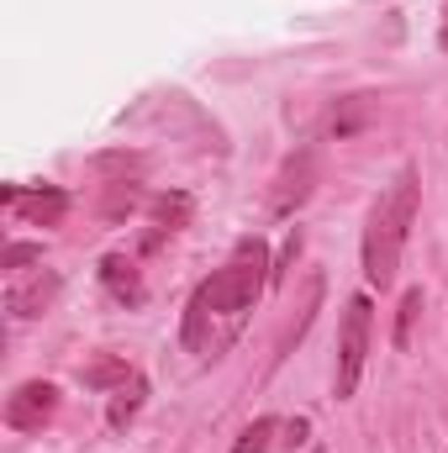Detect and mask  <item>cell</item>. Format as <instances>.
<instances>
[{
	"instance_id": "9a60e30c",
	"label": "cell",
	"mask_w": 448,
	"mask_h": 453,
	"mask_svg": "<svg viewBox=\"0 0 448 453\" xmlns=\"http://www.w3.org/2000/svg\"><path fill=\"white\" fill-rule=\"evenodd\" d=\"M5 269H21V264H42V242H5Z\"/></svg>"
},
{
	"instance_id": "8992f818",
	"label": "cell",
	"mask_w": 448,
	"mask_h": 453,
	"mask_svg": "<svg viewBox=\"0 0 448 453\" xmlns=\"http://www.w3.org/2000/svg\"><path fill=\"white\" fill-rule=\"evenodd\" d=\"M5 206H11V211H21L27 222L53 226L64 211H69V196H64V190H53V185H48V190H32V196H27V190H16V185H5Z\"/></svg>"
},
{
	"instance_id": "5b68a950",
	"label": "cell",
	"mask_w": 448,
	"mask_h": 453,
	"mask_svg": "<svg viewBox=\"0 0 448 453\" xmlns=\"http://www.w3.org/2000/svg\"><path fill=\"white\" fill-rule=\"evenodd\" d=\"M58 411V385L48 380H27L5 395V427L11 433H42V422Z\"/></svg>"
},
{
	"instance_id": "277c9868",
	"label": "cell",
	"mask_w": 448,
	"mask_h": 453,
	"mask_svg": "<svg viewBox=\"0 0 448 453\" xmlns=\"http://www.w3.org/2000/svg\"><path fill=\"white\" fill-rule=\"evenodd\" d=\"M317 174H322V158H317V148H301V153H290L285 158V169L274 174V190H269V211L274 217H290L312 190H317Z\"/></svg>"
},
{
	"instance_id": "4fadbf2b",
	"label": "cell",
	"mask_w": 448,
	"mask_h": 453,
	"mask_svg": "<svg viewBox=\"0 0 448 453\" xmlns=\"http://www.w3.org/2000/svg\"><path fill=\"white\" fill-rule=\"evenodd\" d=\"M364 116H369V101H364V96H353V101H348V111H333V116H328V132L348 137V132H353Z\"/></svg>"
},
{
	"instance_id": "6da1fadb",
	"label": "cell",
	"mask_w": 448,
	"mask_h": 453,
	"mask_svg": "<svg viewBox=\"0 0 448 453\" xmlns=\"http://www.w3.org/2000/svg\"><path fill=\"white\" fill-rule=\"evenodd\" d=\"M269 269H274V258H269L264 237H243V242L232 248V258H227L222 269H212V274L190 290V301H185V317H180V342H185V353H196L201 364L222 358L227 348L243 338V327H248L259 296L269 290Z\"/></svg>"
},
{
	"instance_id": "7c38bea8",
	"label": "cell",
	"mask_w": 448,
	"mask_h": 453,
	"mask_svg": "<svg viewBox=\"0 0 448 453\" xmlns=\"http://www.w3.org/2000/svg\"><path fill=\"white\" fill-rule=\"evenodd\" d=\"M417 317H422V290H406V296H401V311H396V348H412Z\"/></svg>"
},
{
	"instance_id": "ba28073f",
	"label": "cell",
	"mask_w": 448,
	"mask_h": 453,
	"mask_svg": "<svg viewBox=\"0 0 448 453\" xmlns=\"http://www.w3.org/2000/svg\"><path fill=\"white\" fill-rule=\"evenodd\" d=\"M53 296H58V274H37L32 285H11L5 306H11V317H42Z\"/></svg>"
},
{
	"instance_id": "52a82bcc",
	"label": "cell",
	"mask_w": 448,
	"mask_h": 453,
	"mask_svg": "<svg viewBox=\"0 0 448 453\" xmlns=\"http://www.w3.org/2000/svg\"><path fill=\"white\" fill-rule=\"evenodd\" d=\"M101 285L112 290L121 306H143V296H148L143 280H137V269H132V258H121V253H106L101 258Z\"/></svg>"
},
{
	"instance_id": "e0dca14e",
	"label": "cell",
	"mask_w": 448,
	"mask_h": 453,
	"mask_svg": "<svg viewBox=\"0 0 448 453\" xmlns=\"http://www.w3.org/2000/svg\"><path fill=\"white\" fill-rule=\"evenodd\" d=\"M306 433H312V422H306V417L285 422V427H280V449H301V443H306Z\"/></svg>"
},
{
	"instance_id": "ac0fdd59",
	"label": "cell",
	"mask_w": 448,
	"mask_h": 453,
	"mask_svg": "<svg viewBox=\"0 0 448 453\" xmlns=\"http://www.w3.org/2000/svg\"><path fill=\"white\" fill-rule=\"evenodd\" d=\"M312 453H322V449H312Z\"/></svg>"
},
{
	"instance_id": "2e32d148",
	"label": "cell",
	"mask_w": 448,
	"mask_h": 453,
	"mask_svg": "<svg viewBox=\"0 0 448 453\" xmlns=\"http://www.w3.org/2000/svg\"><path fill=\"white\" fill-rule=\"evenodd\" d=\"M296 253H301V232H290V237H285V248H280V258H274V269H269V285H280V280H285V269L296 264Z\"/></svg>"
},
{
	"instance_id": "8fae6325",
	"label": "cell",
	"mask_w": 448,
	"mask_h": 453,
	"mask_svg": "<svg viewBox=\"0 0 448 453\" xmlns=\"http://www.w3.org/2000/svg\"><path fill=\"white\" fill-rule=\"evenodd\" d=\"M80 380L85 385H96V390H106V385H127L132 380V369H127V358H101V364H90V369H80Z\"/></svg>"
},
{
	"instance_id": "9c48e42d",
	"label": "cell",
	"mask_w": 448,
	"mask_h": 453,
	"mask_svg": "<svg viewBox=\"0 0 448 453\" xmlns=\"http://www.w3.org/2000/svg\"><path fill=\"white\" fill-rule=\"evenodd\" d=\"M143 395H148V385H143V374H132L127 385H116V395H112V411H106V422H112L116 433L143 411Z\"/></svg>"
},
{
	"instance_id": "5bb4252c",
	"label": "cell",
	"mask_w": 448,
	"mask_h": 453,
	"mask_svg": "<svg viewBox=\"0 0 448 453\" xmlns=\"http://www.w3.org/2000/svg\"><path fill=\"white\" fill-rule=\"evenodd\" d=\"M185 217H190V201H185V196H164V201H158V232H174Z\"/></svg>"
},
{
	"instance_id": "7a4b0ae2",
	"label": "cell",
	"mask_w": 448,
	"mask_h": 453,
	"mask_svg": "<svg viewBox=\"0 0 448 453\" xmlns=\"http://www.w3.org/2000/svg\"><path fill=\"white\" fill-rule=\"evenodd\" d=\"M417 222V174L401 169L380 201L369 206V226H364V280L375 290H390L396 274H401V253H406V237Z\"/></svg>"
},
{
	"instance_id": "3957f363",
	"label": "cell",
	"mask_w": 448,
	"mask_h": 453,
	"mask_svg": "<svg viewBox=\"0 0 448 453\" xmlns=\"http://www.w3.org/2000/svg\"><path fill=\"white\" fill-rule=\"evenodd\" d=\"M369 327H375V306L369 296H353L343 306V327H337V369H333V395L348 401L364 380V364H369Z\"/></svg>"
},
{
	"instance_id": "30bf717a",
	"label": "cell",
	"mask_w": 448,
	"mask_h": 453,
	"mask_svg": "<svg viewBox=\"0 0 448 453\" xmlns=\"http://www.w3.org/2000/svg\"><path fill=\"white\" fill-rule=\"evenodd\" d=\"M280 427H285V422L259 417L253 427H243V438L232 443V453H269V449H280Z\"/></svg>"
}]
</instances>
